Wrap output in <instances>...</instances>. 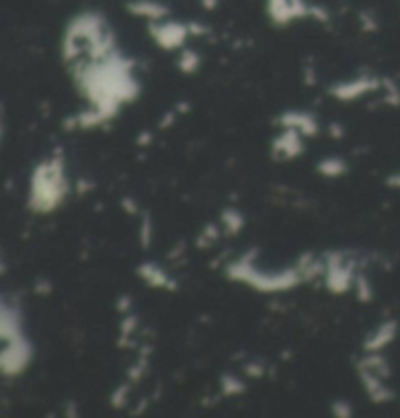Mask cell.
Segmentation results:
<instances>
[{
  "mask_svg": "<svg viewBox=\"0 0 400 418\" xmlns=\"http://www.w3.org/2000/svg\"><path fill=\"white\" fill-rule=\"evenodd\" d=\"M256 255L254 252H246L238 262H235L228 268V276L237 282H244L248 285H252L260 291H285L295 288L297 283H301L303 276L299 274L297 268L285 270L282 274H264L260 272L258 268L252 266Z\"/></svg>",
  "mask_w": 400,
  "mask_h": 418,
  "instance_id": "cell-2",
  "label": "cell"
},
{
  "mask_svg": "<svg viewBox=\"0 0 400 418\" xmlns=\"http://www.w3.org/2000/svg\"><path fill=\"white\" fill-rule=\"evenodd\" d=\"M221 219H223V225L227 227L228 235H237L238 231L244 227V217L238 213L237 209H225Z\"/></svg>",
  "mask_w": 400,
  "mask_h": 418,
  "instance_id": "cell-11",
  "label": "cell"
},
{
  "mask_svg": "<svg viewBox=\"0 0 400 418\" xmlns=\"http://www.w3.org/2000/svg\"><path fill=\"white\" fill-rule=\"evenodd\" d=\"M29 360H32V346L24 335L4 342V350L0 354V368L4 375H20L29 365Z\"/></svg>",
  "mask_w": 400,
  "mask_h": 418,
  "instance_id": "cell-3",
  "label": "cell"
},
{
  "mask_svg": "<svg viewBox=\"0 0 400 418\" xmlns=\"http://www.w3.org/2000/svg\"><path fill=\"white\" fill-rule=\"evenodd\" d=\"M377 84L373 82H365V81H357L354 84H346V86H340V88H334V94H336L340 100H354L355 96H359V94H364V92L371 90L375 88Z\"/></svg>",
  "mask_w": 400,
  "mask_h": 418,
  "instance_id": "cell-10",
  "label": "cell"
},
{
  "mask_svg": "<svg viewBox=\"0 0 400 418\" xmlns=\"http://www.w3.org/2000/svg\"><path fill=\"white\" fill-rule=\"evenodd\" d=\"M69 191L63 159L41 163L34 170L29 186V208L39 213H49L61 205Z\"/></svg>",
  "mask_w": 400,
  "mask_h": 418,
  "instance_id": "cell-1",
  "label": "cell"
},
{
  "mask_svg": "<svg viewBox=\"0 0 400 418\" xmlns=\"http://www.w3.org/2000/svg\"><path fill=\"white\" fill-rule=\"evenodd\" d=\"M319 173L322 176H330V178H336L346 173V163L340 161V159H324L319 164Z\"/></svg>",
  "mask_w": 400,
  "mask_h": 418,
  "instance_id": "cell-12",
  "label": "cell"
},
{
  "mask_svg": "<svg viewBox=\"0 0 400 418\" xmlns=\"http://www.w3.org/2000/svg\"><path fill=\"white\" fill-rule=\"evenodd\" d=\"M151 236H153V225H151L149 217H145V221L141 223V243H143V246H149Z\"/></svg>",
  "mask_w": 400,
  "mask_h": 418,
  "instance_id": "cell-16",
  "label": "cell"
},
{
  "mask_svg": "<svg viewBox=\"0 0 400 418\" xmlns=\"http://www.w3.org/2000/svg\"><path fill=\"white\" fill-rule=\"evenodd\" d=\"M387 186H391V188H396V190H400V173L391 174V176L387 178Z\"/></svg>",
  "mask_w": 400,
  "mask_h": 418,
  "instance_id": "cell-18",
  "label": "cell"
},
{
  "mask_svg": "<svg viewBox=\"0 0 400 418\" xmlns=\"http://www.w3.org/2000/svg\"><path fill=\"white\" fill-rule=\"evenodd\" d=\"M357 297L364 301V303H369V299L373 297V288L369 280L365 276H359L357 278Z\"/></svg>",
  "mask_w": 400,
  "mask_h": 418,
  "instance_id": "cell-14",
  "label": "cell"
},
{
  "mask_svg": "<svg viewBox=\"0 0 400 418\" xmlns=\"http://www.w3.org/2000/svg\"><path fill=\"white\" fill-rule=\"evenodd\" d=\"M221 387H223V393H225V395H240V393H244L246 389L244 382L238 379V377H233V375H223Z\"/></svg>",
  "mask_w": 400,
  "mask_h": 418,
  "instance_id": "cell-13",
  "label": "cell"
},
{
  "mask_svg": "<svg viewBox=\"0 0 400 418\" xmlns=\"http://www.w3.org/2000/svg\"><path fill=\"white\" fill-rule=\"evenodd\" d=\"M334 410H336L338 417H350V407H347L346 403H338V405H334Z\"/></svg>",
  "mask_w": 400,
  "mask_h": 418,
  "instance_id": "cell-17",
  "label": "cell"
},
{
  "mask_svg": "<svg viewBox=\"0 0 400 418\" xmlns=\"http://www.w3.org/2000/svg\"><path fill=\"white\" fill-rule=\"evenodd\" d=\"M139 276L145 280L151 288H166V290H174V280H170V276L164 272L163 268H158L156 264L146 262L143 266H139Z\"/></svg>",
  "mask_w": 400,
  "mask_h": 418,
  "instance_id": "cell-7",
  "label": "cell"
},
{
  "mask_svg": "<svg viewBox=\"0 0 400 418\" xmlns=\"http://www.w3.org/2000/svg\"><path fill=\"white\" fill-rule=\"evenodd\" d=\"M361 382H364L371 400H375V403H389V400L394 399V393L382 383L381 375H377L371 370L361 368Z\"/></svg>",
  "mask_w": 400,
  "mask_h": 418,
  "instance_id": "cell-5",
  "label": "cell"
},
{
  "mask_svg": "<svg viewBox=\"0 0 400 418\" xmlns=\"http://www.w3.org/2000/svg\"><path fill=\"white\" fill-rule=\"evenodd\" d=\"M396 332H399V323L396 321H385L381 327L365 340V350L367 352H379L385 346L391 344L392 340L396 338Z\"/></svg>",
  "mask_w": 400,
  "mask_h": 418,
  "instance_id": "cell-6",
  "label": "cell"
},
{
  "mask_svg": "<svg viewBox=\"0 0 400 418\" xmlns=\"http://www.w3.org/2000/svg\"><path fill=\"white\" fill-rule=\"evenodd\" d=\"M273 153L282 159H295L303 153V141L297 129L287 128V131L282 137L273 141Z\"/></svg>",
  "mask_w": 400,
  "mask_h": 418,
  "instance_id": "cell-4",
  "label": "cell"
},
{
  "mask_svg": "<svg viewBox=\"0 0 400 418\" xmlns=\"http://www.w3.org/2000/svg\"><path fill=\"white\" fill-rule=\"evenodd\" d=\"M127 393H129V385H119L118 387V391L113 393L111 395V405L113 407H123L125 405V397H127Z\"/></svg>",
  "mask_w": 400,
  "mask_h": 418,
  "instance_id": "cell-15",
  "label": "cell"
},
{
  "mask_svg": "<svg viewBox=\"0 0 400 418\" xmlns=\"http://www.w3.org/2000/svg\"><path fill=\"white\" fill-rule=\"evenodd\" d=\"M282 123L285 128L297 129L299 133H305V135H315L319 131L317 121L309 114H285L282 118Z\"/></svg>",
  "mask_w": 400,
  "mask_h": 418,
  "instance_id": "cell-8",
  "label": "cell"
},
{
  "mask_svg": "<svg viewBox=\"0 0 400 418\" xmlns=\"http://www.w3.org/2000/svg\"><path fill=\"white\" fill-rule=\"evenodd\" d=\"M186 36V29L182 26H164L156 32V39L160 41L164 47H176L180 46Z\"/></svg>",
  "mask_w": 400,
  "mask_h": 418,
  "instance_id": "cell-9",
  "label": "cell"
}]
</instances>
